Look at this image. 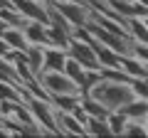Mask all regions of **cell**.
Masks as SVG:
<instances>
[{"instance_id":"1","label":"cell","mask_w":148,"mask_h":138,"mask_svg":"<svg viewBox=\"0 0 148 138\" xmlns=\"http://www.w3.org/2000/svg\"><path fill=\"white\" fill-rule=\"evenodd\" d=\"M86 94L94 96V99H99L109 111H119L123 104H128L131 99H136L128 81H114V79H99Z\"/></svg>"},{"instance_id":"2","label":"cell","mask_w":148,"mask_h":138,"mask_svg":"<svg viewBox=\"0 0 148 138\" xmlns=\"http://www.w3.org/2000/svg\"><path fill=\"white\" fill-rule=\"evenodd\" d=\"M49 5L59 12L62 22L72 30V27H82L89 22V3L86 0H47Z\"/></svg>"},{"instance_id":"3","label":"cell","mask_w":148,"mask_h":138,"mask_svg":"<svg viewBox=\"0 0 148 138\" xmlns=\"http://www.w3.org/2000/svg\"><path fill=\"white\" fill-rule=\"evenodd\" d=\"M27 106H30L32 116H35L37 126L42 128L45 136H54V133H59V131H57V113H54L52 101H45V99H35V96H30Z\"/></svg>"},{"instance_id":"4","label":"cell","mask_w":148,"mask_h":138,"mask_svg":"<svg viewBox=\"0 0 148 138\" xmlns=\"http://www.w3.org/2000/svg\"><path fill=\"white\" fill-rule=\"evenodd\" d=\"M37 81L45 86L49 96H62V94H82L79 86L74 84L64 72H40L37 74Z\"/></svg>"},{"instance_id":"5","label":"cell","mask_w":148,"mask_h":138,"mask_svg":"<svg viewBox=\"0 0 148 138\" xmlns=\"http://www.w3.org/2000/svg\"><path fill=\"white\" fill-rule=\"evenodd\" d=\"M67 54L72 59L82 64L86 69H99V59H96V49L91 47L89 42H82L77 37H69V44H67Z\"/></svg>"},{"instance_id":"6","label":"cell","mask_w":148,"mask_h":138,"mask_svg":"<svg viewBox=\"0 0 148 138\" xmlns=\"http://www.w3.org/2000/svg\"><path fill=\"white\" fill-rule=\"evenodd\" d=\"M12 5L32 22L40 25H49V12H47V3L45 0H12Z\"/></svg>"},{"instance_id":"7","label":"cell","mask_w":148,"mask_h":138,"mask_svg":"<svg viewBox=\"0 0 148 138\" xmlns=\"http://www.w3.org/2000/svg\"><path fill=\"white\" fill-rule=\"evenodd\" d=\"M67 57H69L67 49L47 44V47L42 49V69H40V72H64ZM40 72H37V74H40Z\"/></svg>"},{"instance_id":"8","label":"cell","mask_w":148,"mask_h":138,"mask_svg":"<svg viewBox=\"0 0 148 138\" xmlns=\"http://www.w3.org/2000/svg\"><path fill=\"white\" fill-rule=\"evenodd\" d=\"M119 111L126 118H133V121H148V99H131Z\"/></svg>"},{"instance_id":"9","label":"cell","mask_w":148,"mask_h":138,"mask_svg":"<svg viewBox=\"0 0 148 138\" xmlns=\"http://www.w3.org/2000/svg\"><path fill=\"white\" fill-rule=\"evenodd\" d=\"M45 32H47V44H52V47H62V49H67V44H69V37H72L67 27L57 25V22H49V25L45 27Z\"/></svg>"},{"instance_id":"10","label":"cell","mask_w":148,"mask_h":138,"mask_svg":"<svg viewBox=\"0 0 148 138\" xmlns=\"http://www.w3.org/2000/svg\"><path fill=\"white\" fill-rule=\"evenodd\" d=\"M96 59H99V67L104 69H114V67H121V54L114 52L111 47H106V44L96 42Z\"/></svg>"},{"instance_id":"11","label":"cell","mask_w":148,"mask_h":138,"mask_svg":"<svg viewBox=\"0 0 148 138\" xmlns=\"http://www.w3.org/2000/svg\"><path fill=\"white\" fill-rule=\"evenodd\" d=\"M45 27H47V25H40V22H32V20L27 22V25L22 27L27 44H40V47H47V32H45Z\"/></svg>"},{"instance_id":"12","label":"cell","mask_w":148,"mask_h":138,"mask_svg":"<svg viewBox=\"0 0 148 138\" xmlns=\"http://www.w3.org/2000/svg\"><path fill=\"white\" fill-rule=\"evenodd\" d=\"M0 37L8 42V47L15 49V52H25L27 49V40H25V32H22V27H8Z\"/></svg>"},{"instance_id":"13","label":"cell","mask_w":148,"mask_h":138,"mask_svg":"<svg viewBox=\"0 0 148 138\" xmlns=\"http://www.w3.org/2000/svg\"><path fill=\"white\" fill-rule=\"evenodd\" d=\"M121 69L128 77H146L148 74V67L141 59H136L133 54H121Z\"/></svg>"},{"instance_id":"14","label":"cell","mask_w":148,"mask_h":138,"mask_svg":"<svg viewBox=\"0 0 148 138\" xmlns=\"http://www.w3.org/2000/svg\"><path fill=\"white\" fill-rule=\"evenodd\" d=\"M84 128H86V138H94V136H111V128L106 123V118H96V116H89L84 121Z\"/></svg>"},{"instance_id":"15","label":"cell","mask_w":148,"mask_h":138,"mask_svg":"<svg viewBox=\"0 0 148 138\" xmlns=\"http://www.w3.org/2000/svg\"><path fill=\"white\" fill-rule=\"evenodd\" d=\"M0 20H5V22H8V25H10V27H25L27 22H30V20H27V17L22 15V12L17 10L15 5L0 8Z\"/></svg>"},{"instance_id":"16","label":"cell","mask_w":148,"mask_h":138,"mask_svg":"<svg viewBox=\"0 0 148 138\" xmlns=\"http://www.w3.org/2000/svg\"><path fill=\"white\" fill-rule=\"evenodd\" d=\"M64 74H67L69 79L77 84V86H79V91H82V84H84V74H86V67H82L77 59L67 57V64H64Z\"/></svg>"},{"instance_id":"17","label":"cell","mask_w":148,"mask_h":138,"mask_svg":"<svg viewBox=\"0 0 148 138\" xmlns=\"http://www.w3.org/2000/svg\"><path fill=\"white\" fill-rule=\"evenodd\" d=\"M42 49L45 47H40V44H27V49L22 52V59L30 64V69L35 72V74L42 69Z\"/></svg>"},{"instance_id":"18","label":"cell","mask_w":148,"mask_h":138,"mask_svg":"<svg viewBox=\"0 0 148 138\" xmlns=\"http://www.w3.org/2000/svg\"><path fill=\"white\" fill-rule=\"evenodd\" d=\"M126 121H128V118L123 116L121 111H111L109 116H106V123H109V128H111V136H123Z\"/></svg>"},{"instance_id":"19","label":"cell","mask_w":148,"mask_h":138,"mask_svg":"<svg viewBox=\"0 0 148 138\" xmlns=\"http://www.w3.org/2000/svg\"><path fill=\"white\" fill-rule=\"evenodd\" d=\"M123 136H148L146 121H133V118H128L126 128H123Z\"/></svg>"},{"instance_id":"20","label":"cell","mask_w":148,"mask_h":138,"mask_svg":"<svg viewBox=\"0 0 148 138\" xmlns=\"http://www.w3.org/2000/svg\"><path fill=\"white\" fill-rule=\"evenodd\" d=\"M131 54H133L136 59H141V62L148 67V44H146V42H136V40H133V44H131Z\"/></svg>"},{"instance_id":"21","label":"cell","mask_w":148,"mask_h":138,"mask_svg":"<svg viewBox=\"0 0 148 138\" xmlns=\"http://www.w3.org/2000/svg\"><path fill=\"white\" fill-rule=\"evenodd\" d=\"M10 54V47H8V42L3 37H0V57H8Z\"/></svg>"},{"instance_id":"22","label":"cell","mask_w":148,"mask_h":138,"mask_svg":"<svg viewBox=\"0 0 148 138\" xmlns=\"http://www.w3.org/2000/svg\"><path fill=\"white\" fill-rule=\"evenodd\" d=\"M8 5H12V0H0V8H8Z\"/></svg>"},{"instance_id":"23","label":"cell","mask_w":148,"mask_h":138,"mask_svg":"<svg viewBox=\"0 0 148 138\" xmlns=\"http://www.w3.org/2000/svg\"><path fill=\"white\" fill-rule=\"evenodd\" d=\"M143 22H146V27H148V15H146V17H143Z\"/></svg>"},{"instance_id":"24","label":"cell","mask_w":148,"mask_h":138,"mask_svg":"<svg viewBox=\"0 0 148 138\" xmlns=\"http://www.w3.org/2000/svg\"><path fill=\"white\" fill-rule=\"evenodd\" d=\"M45 3H47V0H45Z\"/></svg>"}]
</instances>
